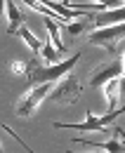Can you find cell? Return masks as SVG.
<instances>
[{
	"instance_id": "obj_15",
	"label": "cell",
	"mask_w": 125,
	"mask_h": 153,
	"mask_svg": "<svg viewBox=\"0 0 125 153\" xmlns=\"http://www.w3.org/2000/svg\"><path fill=\"white\" fill-rule=\"evenodd\" d=\"M19 36L24 38V42H26V45H28V47H31V50H33L36 54L40 52V50H43V45H40V40H38L36 36H33V33H31V31L26 28V26H21V28H19Z\"/></svg>"
},
{
	"instance_id": "obj_3",
	"label": "cell",
	"mask_w": 125,
	"mask_h": 153,
	"mask_svg": "<svg viewBox=\"0 0 125 153\" xmlns=\"http://www.w3.org/2000/svg\"><path fill=\"white\" fill-rule=\"evenodd\" d=\"M78 59H80V54H73V57H69L66 61H59V64H54V66H50V68H45V66H40V64H38L36 68H33V73L26 78V80H28V85H40V82H54L57 78L66 76V73L71 71L73 66L78 64Z\"/></svg>"
},
{
	"instance_id": "obj_12",
	"label": "cell",
	"mask_w": 125,
	"mask_h": 153,
	"mask_svg": "<svg viewBox=\"0 0 125 153\" xmlns=\"http://www.w3.org/2000/svg\"><path fill=\"white\" fill-rule=\"evenodd\" d=\"M102 87H104V94H106L109 111H113V108H116V101H118V97H121V78H111Z\"/></svg>"
},
{
	"instance_id": "obj_9",
	"label": "cell",
	"mask_w": 125,
	"mask_h": 153,
	"mask_svg": "<svg viewBox=\"0 0 125 153\" xmlns=\"http://www.w3.org/2000/svg\"><path fill=\"white\" fill-rule=\"evenodd\" d=\"M88 14H90V12H88ZM88 14H85L83 19H76V21H61V36L66 38V42L76 40L80 33H85L90 26H92V21H90Z\"/></svg>"
},
{
	"instance_id": "obj_11",
	"label": "cell",
	"mask_w": 125,
	"mask_h": 153,
	"mask_svg": "<svg viewBox=\"0 0 125 153\" xmlns=\"http://www.w3.org/2000/svg\"><path fill=\"white\" fill-rule=\"evenodd\" d=\"M38 66V59H31V57H19L14 59L12 64H10V71L14 73V76H24L28 78L31 73H33V68Z\"/></svg>"
},
{
	"instance_id": "obj_8",
	"label": "cell",
	"mask_w": 125,
	"mask_h": 153,
	"mask_svg": "<svg viewBox=\"0 0 125 153\" xmlns=\"http://www.w3.org/2000/svg\"><path fill=\"white\" fill-rule=\"evenodd\" d=\"M94 28H104V26H113V24H123L125 21V7H116V10H106V12H90L88 14Z\"/></svg>"
},
{
	"instance_id": "obj_14",
	"label": "cell",
	"mask_w": 125,
	"mask_h": 153,
	"mask_svg": "<svg viewBox=\"0 0 125 153\" xmlns=\"http://www.w3.org/2000/svg\"><path fill=\"white\" fill-rule=\"evenodd\" d=\"M40 54H43V57H45V61H47V64H50V66H54V64H59V61H61V52H59V50H57V45H54L52 40L47 38V42H45V45H43V50H40Z\"/></svg>"
},
{
	"instance_id": "obj_7",
	"label": "cell",
	"mask_w": 125,
	"mask_h": 153,
	"mask_svg": "<svg viewBox=\"0 0 125 153\" xmlns=\"http://www.w3.org/2000/svg\"><path fill=\"white\" fill-rule=\"evenodd\" d=\"M111 78H123V59H113L111 64H104V66L94 68V73L90 78V85L92 87H102Z\"/></svg>"
},
{
	"instance_id": "obj_1",
	"label": "cell",
	"mask_w": 125,
	"mask_h": 153,
	"mask_svg": "<svg viewBox=\"0 0 125 153\" xmlns=\"http://www.w3.org/2000/svg\"><path fill=\"white\" fill-rule=\"evenodd\" d=\"M83 92V82L78 80L76 76H66L61 78V82H57L52 87V92L47 94V101H52L57 106H71L78 101V97Z\"/></svg>"
},
{
	"instance_id": "obj_18",
	"label": "cell",
	"mask_w": 125,
	"mask_h": 153,
	"mask_svg": "<svg viewBox=\"0 0 125 153\" xmlns=\"http://www.w3.org/2000/svg\"><path fill=\"white\" fill-rule=\"evenodd\" d=\"M61 2H64V5H71V0H61Z\"/></svg>"
},
{
	"instance_id": "obj_16",
	"label": "cell",
	"mask_w": 125,
	"mask_h": 153,
	"mask_svg": "<svg viewBox=\"0 0 125 153\" xmlns=\"http://www.w3.org/2000/svg\"><path fill=\"white\" fill-rule=\"evenodd\" d=\"M121 94H125V76L121 78Z\"/></svg>"
},
{
	"instance_id": "obj_6",
	"label": "cell",
	"mask_w": 125,
	"mask_h": 153,
	"mask_svg": "<svg viewBox=\"0 0 125 153\" xmlns=\"http://www.w3.org/2000/svg\"><path fill=\"white\" fill-rule=\"evenodd\" d=\"M111 130V139H106V141H97V139H73L76 144H88V146H94V149H106V151H118L123 153L125 151V130L123 127H109Z\"/></svg>"
},
{
	"instance_id": "obj_5",
	"label": "cell",
	"mask_w": 125,
	"mask_h": 153,
	"mask_svg": "<svg viewBox=\"0 0 125 153\" xmlns=\"http://www.w3.org/2000/svg\"><path fill=\"white\" fill-rule=\"evenodd\" d=\"M125 111L123 108H113V111H106V113L102 115V118H97V115L92 113V111H88V120L85 123H80V125H69V123H54V127H66V130H76V132H102L104 127H106L109 123H113L118 115Z\"/></svg>"
},
{
	"instance_id": "obj_17",
	"label": "cell",
	"mask_w": 125,
	"mask_h": 153,
	"mask_svg": "<svg viewBox=\"0 0 125 153\" xmlns=\"http://www.w3.org/2000/svg\"><path fill=\"white\" fill-rule=\"evenodd\" d=\"M121 59H123V76H125V52H123V57H121Z\"/></svg>"
},
{
	"instance_id": "obj_13",
	"label": "cell",
	"mask_w": 125,
	"mask_h": 153,
	"mask_svg": "<svg viewBox=\"0 0 125 153\" xmlns=\"http://www.w3.org/2000/svg\"><path fill=\"white\" fill-rule=\"evenodd\" d=\"M59 24V21H57ZM57 24H54L50 17H45V26H47V33H50V40H52L54 45H57V50L59 52H66V42L61 40V31L57 28Z\"/></svg>"
},
{
	"instance_id": "obj_10",
	"label": "cell",
	"mask_w": 125,
	"mask_h": 153,
	"mask_svg": "<svg viewBox=\"0 0 125 153\" xmlns=\"http://www.w3.org/2000/svg\"><path fill=\"white\" fill-rule=\"evenodd\" d=\"M7 19H10V24H7V33H19V28L24 26L26 14L14 5V0H7Z\"/></svg>"
},
{
	"instance_id": "obj_4",
	"label": "cell",
	"mask_w": 125,
	"mask_h": 153,
	"mask_svg": "<svg viewBox=\"0 0 125 153\" xmlns=\"http://www.w3.org/2000/svg\"><path fill=\"white\" fill-rule=\"evenodd\" d=\"M52 87H54V82L31 85V87H28V92H26V94L17 101V115H21V118L33 115V111L38 108V104H40L43 99H47V94L52 92Z\"/></svg>"
},
{
	"instance_id": "obj_2",
	"label": "cell",
	"mask_w": 125,
	"mask_h": 153,
	"mask_svg": "<svg viewBox=\"0 0 125 153\" xmlns=\"http://www.w3.org/2000/svg\"><path fill=\"white\" fill-rule=\"evenodd\" d=\"M123 38H125V21L113 24V26H104V28H94L88 38V45H102L111 57H116L118 42Z\"/></svg>"
}]
</instances>
